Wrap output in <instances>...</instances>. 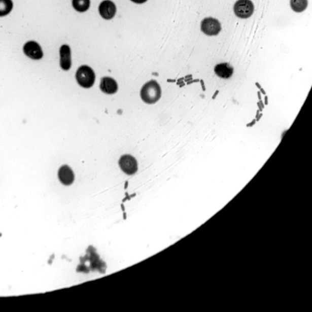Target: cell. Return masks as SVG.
<instances>
[{"label":"cell","instance_id":"5","mask_svg":"<svg viewBox=\"0 0 312 312\" xmlns=\"http://www.w3.org/2000/svg\"><path fill=\"white\" fill-rule=\"evenodd\" d=\"M119 163L121 169L127 175H132L137 171V160L131 155L127 154L122 156L120 157Z\"/></svg>","mask_w":312,"mask_h":312},{"label":"cell","instance_id":"31","mask_svg":"<svg viewBox=\"0 0 312 312\" xmlns=\"http://www.w3.org/2000/svg\"><path fill=\"white\" fill-rule=\"evenodd\" d=\"M184 80V78H181V79H180V80H179V81H182V80Z\"/></svg>","mask_w":312,"mask_h":312},{"label":"cell","instance_id":"21","mask_svg":"<svg viewBox=\"0 0 312 312\" xmlns=\"http://www.w3.org/2000/svg\"><path fill=\"white\" fill-rule=\"evenodd\" d=\"M259 103H260V105H261V107H262V109L263 110V109L265 108V105L264 103H263V102L262 99L261 100H259Z\"/></svg>","mask_w":312,"mask_h":312},{"label":"cell","instance_id":"9","mask_svg":"<svg viewBox=\"0 0 312 312\" xmlns=\"http://www.w3.org/2000/svg\"><path fill=\"white\" fill-rule=\"evenodd\" d=\"M58 177L61 183L65 186H70L75 180L74 172L67 165H63L59 168Z\"/></svg>","mask_w":312,"mask_h":312},{"label":"cell","instance_id":"25","mask_svg":"<svg viewBox=\"0 0 312 312\" xmlns=\"http://www.w3.org/2000/svg\"><path fill=\"white\" fill-rule=\"evenodd\" d=\"M255 84H256V87L258 88L259 89H261L262 87L261 86H260V84L259 83H257H257H256Z\"/></svg>","mask_w":312,"mask_h":312},{"label":"cell","instance_id":"16","mask_svg":"<svg viewBox=\"0 0 312 312\" xmlns=\"http://www.w3.org/2000/svg\"><path fill=\"white\" fill-rule=\"evenodd\" d=\"M256 120L254 119L252 121V122L247 124V127H248V128H250V127H253L254 125H256Z\"/></svg>","mask_w":312,"mask_h":312},{"label":"cell","instance_id":"8","mask_svg":"<svg viewBox=\"0 0 312 312\" xmlns=\"http://www.w3.org/2000/svg\"><path fill=\"white\" fill-rule=\"evenodd\" d=\"M60 66L63 71H67L71 68V49L68 45H62L59 49Z\"/></svg>","mask_w":312,"mask_h":312},{"label":"cell","instance_id":"1","mask_svg":"<svg viewBox=\"0 0 312 312\" xmlns=\"http://www.w3.org/2000/svg\"><path fill=\"white\" fill-rule=\"evenodd\" d=\"M142 100L147 104L156 102L161 96V89L156 81L152 80L145 84L141 90Z\"/></svg>","mask_w":312,"mask_h":312},{"label":"cell","instance_id":"10","mask_svg":"<svg viewBox=\"0 0 312 312\" xmlns=\"http://www.w3.org/2000/svg\"><path fill=\"white\" fill-rule=\"evenodd\" d=\"M214 71L218 77L228 80L234 74V68L228 63H221L215 66Z\"/></svg>","mask_w":312,"mask_h":312},{"label":"cell","instance_id":"11","mask_svg":"<svg viewBox=\"0 0 312 312\" xmlns=\"http://www.w3.org/2000/svg\"><path fill=\"white\" fill-rule=\"evenodd\" d=\"M100 89L102 92L112 95L117 92L118 85L114 79L109 77H105L101 79L100 84Z\"/></svg>","mask_w":312,"mask_h":312},{"label":"cell","instance_id":"28","mask_svg":"<svg viewBox=\"0 0 312 312\" xmlns=\"http://www.w3.org/2000/svg\"><path fill=\"white\" fill-rule=\"evenodd\" d=\"M259 114H260V111L259 110H257V113H256V119H257V117L259 116Z\"/></svg>","mask_w":312,"mask_h":312},{"label":"cell","instance_id":"26","mask_svg":"<svg viewBox=\"0 0 312 312\" xmlns=\"http://www.w3.org/2000/svg\"><path fill=\"white\" fill-rule=\"evenodd\" d=\"M192 80H193V78H190L186 79V82H189V81H192Z\"/></svg>","mask_w":312,"mask_h":312},{"label":"cell","instance_id":"20","mask_svg":"<svg viewBox=\"0 0 312 312\" xmlns=\"http://www.w3.org/2000/svg\"><path fill=\"white\" fill-rule=\"evenodd\" d=\"M262 116H263V114L260 113V114L259 115V116L257 117V119H256V122H259L260 119H261V118L262 117Z\"/></svg>","mask_w":312,"mask_h":312},{"label":"cell","instance_id":"23","mask_svg":"<svg viewBox=\"0 0 312 312\" xmlns=\"http://www.w3.org/2000/svg\"><path fill=\"white\" fill-rule=\"evenodd\" d=\"M257 96H258L259 100L262 99L261 93H260V91H259V92H257Z\"/></svg>","mask_w":312,"mask_h":312},{"label":"cell","instance_id":"24","mask_svg":"<svg viewBox=\"0 0 312 312\" xmlns=\"http://www.w3.org/2000/svg\"><path fill=\"white\" fill-rule=\"evenodd\" d=\"M260 93H262V94H263V95H266V92L264 89H263V88H261V89H260Z\"/></svg>","mask_w":312,"mask_h":312},{"label":"cell","instance_id":"6","mask_svg":"<svg viewBox=\"0 0 312 312\" xmlns=\"http://www.w3.org/2000/svg\"><path fill=\"white\" fill-rule=\"evenodd\" d=\"M220 23L214 18H205L201 22V30L205 34L216 36L221 31Z\"/></svg>","mask_w":312,"mask_h":312},{"label":"cell","instance_id":"15","mask_svg":"<svg viewBox=\"0 0 312 312\" xmlns=\"http://www.w3.org/2000/svg\"><path fill=\"white\" fill-rule=\"evenodd\" d=\"M131 2L135 3L136 4H143L147 2L148 0H131Z\"/></svg>","mask_w":312,"mask_h":312},{"label":"cell","instance_id":"29","mask_svg":"<svg viewBox=\"0 0 312 312\" xmlns=\"http://www.w3.org/2000/svg\"><path fill=\"white\" fill-rule=\"evenodd\" d=\"M193 83V80L189 81V82H187V84L188 85L192 84Z\"/></svg>","mask_w":312,"mask_h":312},{"label":"cell","instance_id":"4","mask_svg":"<svg viewBox=\"0 0 312 312\" xmlns=\"http://www.w3.org/2000/svg\"><path fill=\"white\" fill-rule=\"evenodd\" d=\"M234 13L241 19H247L252 16L254 10L253 2L250 0H238L234 7Z\"/></svg>","mask_w":312,"mask_h":312},{"label":"cell","instance_id":"13","mask_svg":"<svg viewBox=\"0 0 312 312\" xmlns=\"http://www.w3.org/2000/svg\"><path fill=\"white\" fill-rule=\"evenodd\" d=\"M73 7L80 13H84L89 10L90 5V0H72Z\"/></svg>","mask_w":312,"mask_h":312},{"label":"cell","instance_id":"17","mask_svg":"<svg viewBox=\"0 0 312 312\" xmlns=\"http://www.w3.org/2000/svg\"><path fill=\"white\" fill-rule=\"evenodd\" d=\"M199 82H200V83H201L202 90L204 91V92H205V91L206 90V88L205 86L204 81H203V80H200Z\"/></svg>","mask_w":312,"mask_h":312},{"label":"cell","instance_id":"19","mask_svg":"<svg viewBox=\"0 0 312 312\" xmlns=\"http://www.w3.org/2000/svg\"><path fill=\"white\" fill-rule=\"evenodd\" d=\"M257 107H258L259 108V110L260 112H262L263 111V109L261 107V105H260L259 102H257Z\"/></svg>","mask_w":312,"mask_h":312},{"label":"cell","instance_id":"27","mask_svg":"<svg viewBox=\"0 0 312 312\" xmlns=\"http://www.w3.org/2000/svg\"><path fill=\"white\" fill-rule=\"evenodd\" d=\"M193 83H199V82L200 81L199 79H196V80H193Z\"/></svg>","mask_w":312,"mask_h":312},{"label":"cell","instance_id":"22","mask_svg":"<svg viewBox=\"0 0 312 312\" xmlns=\"http://www.w3.org/2000/svg\"><path fill=\"white\" fill-rule=\"evenodd\" d=\"M265 105L267 106L268 105V98L267 96H265Z\"/></svg>","mask_w":312,"mask_h":312},{"label":"cell","instance_id":"12","mask_svg":"<svg viewBox=\"0 0 312 312\" xmlns=\"http://www.w3.org/2000/svg\"><path fill=\"white\" fill-rule=\"evenodd\" d=\"M14 8L13 0H0V18L10 15Z\"/></svg>","mask_w":312,"mask_h":312},{"label":"cell","instance_id":"7","mask_svg":"<svg viewBox=\"0 0 312 312\" xmlns=\"http://www.w3.org/2000/svg\"><path fill=\"white\" fill-rule=\"evenodd\" d=\"M99 13L103 19L105 20L113 19L116 14V5L111 0H105L99 6Z\"/></svg>","mask_w":312,"mask_h":312},{"label":"cell","instance_id":"30","mask_svg":"<svg viewBox=\"0 0 312 312\" xmlns=\"http://www.w3.org/2000/svg\"><path fill=\"white\" fill-rule=\"evenodd\" d=\"M192 78V75H187L186 77V79L187 78Z\"/></svg>","mask_w":312,"mask_h":312},{"label":"cell","instance_id":"18","mask_svg":"<svg viewBox=\"0 0 312 312\" xmlns=\"http://www.w3.org/2000/svg\"><path fill=\"white\" fill-rule=\"evenodd\" d=\"M219 90H216V92H215V93L214 94V95L213 96V99H215L217 98V96L218 95H219Z\"/></svg>","mask_w":312,"mask_h":312},{"label":"cell","instance_id":"14","mask_svg":"<svg viewBox=\"0 0 312 312\" xmlns=\"http://www.w3.org/2000/svg\"><path fill=\"white\" fill-rule=\"evenodd\" d=\"M307 0H290V6L296 13H301L307 8Z\"/></svg>","mask_w":312,"mask_h":312},{"label":"cell","instance_id":"3","mask_svg":"<svg viewBox=\"0 0 312 312\" xmlns=\"http://www.w3.org/2000/svg\"><path fill=\"white\" fill-rule=\"evenodd\" d=\"M23 52L29 58L36 60L42 59L44 55L41 45L34 40H29L24 44Z\"/></svg>","mask_w":312,"mask_h":312},{"label":"cell","instance_id":"2","mask_svg":"<svg viewBox=\"0 0 312 312\" xmlns=\"http://www.w3.org/2000/svg\"><path fill=\"white\" fill-rule=\"evenodd\" d=\"M76 78L81 87L88 89L95 83V74L89 66L83 65L78 68Z\"/></svg>","mask_w":312,"mask_h":312}]
</instances>
